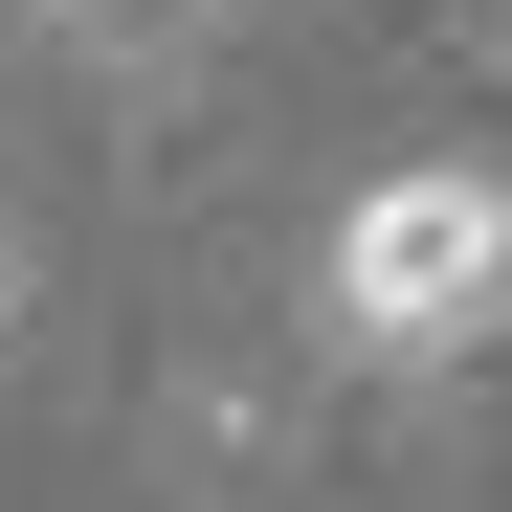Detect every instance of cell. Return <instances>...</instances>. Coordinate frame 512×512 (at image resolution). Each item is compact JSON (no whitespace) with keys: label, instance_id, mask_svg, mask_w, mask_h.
Instances as JSON below:
<instances>
[{"label":"cell","instance_id":"2","mask_svg":"<svg viewBox=\"0 0 512 512\" xmlns=\"http://www.w3.org/2000/svg\"><path fill=\"white\" fill-rule=\"evenodd\" d=\"M0 312H23V245H0Z\"/></svg>","mask_w":512,"mask_h":512},{"label":"cell","instance_id":"3","mask_svg":"<svg viewBox=\"0 0 512 512\" xmlns=\"http://www.w3.org/2000/svg\"><path fill=\"white\" fill-rule=\"evenodd\" d=\"M67 23H134V0H67Z\"/></svg>","mask_w":512,"mask_h":512},{"label":"cell","instance_id":"1","mask_svg":"<svg viewBox=\"0 0 512 512\" xmlns=\"http://www.w3.org/2000/svg\"><path fill=\"white\" fill-rule=\"evenodd\" d=\"M312 312H334V357H379V379L512 334V179H490V156H401V179H357Z\"/></svg>","mask_w":512,"mask_h":512}]
</instances>
